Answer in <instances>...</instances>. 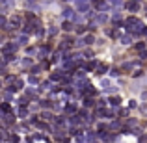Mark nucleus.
Here are the masks:
<instances>
[{"label": "nucleus", "instance_id": "obj_1", "mask_svg": "<svg viewBox=\"0 0 147 143\" xmlns=\"http://www.w3.org/2000/svg\"><path fill=\"white\" fill-rule=\"evenodd\" d=\"M15 50H17V43L9 41V43H6L2 47V54H15Z\"/></svg>", "mask_w": 147, "mask_h": 143}, {"label": "nucleus", "instance_id": "obj_2", "mask_svg": "<svg viewBox=\"0 0 147 143\" xmlns=\"http://www.w3.org/2000/svg\"><path fill=\"white\" fill-rule=\"evenodd\" d=\"M127 9L136 13V11L140 9V0H130V2H127Z\"/></svg>", "mask_w": 147, "mask_h": 143}, {"label": "nucleus", "instance_id": "obj_3", "mask_svg": "<svg viewBox=\"0 0 147 143\" xmlns=\"http://www.w3.org/2000/svg\"><path fill=\"white\" fill-rule=\"evenodd\" d=\"M93 41H95V39H93V36H86L84 39H80L78 43H76V47H84V45H91Z\"/></svg>", "mask_w": 147, "mask_h": 143}, {"label": "nucleus", "instance_id": "obj_4", "mask_svg": "<svg viewBox=\"0 0 147 143\" xmlns=\"http://www.w3.org/2000/svg\"><path fill=\"white\" fill-rule=\"evenodd\" d=\"M9 61H17L15 54H4V63H9Z\"/></svg>", "mask_w": 147, "mask_h": 143}, {"label": "nucleus", "instance_id": "obj_5", "mask_svg": "<svg viewBox=\"0 0 147 143\" xmlns=\"http://www.w3.org/2000/svg\"><path fill=\"white\" fill-rule=\"evenodd\" d=\"M106 21H108V15L106 13H99L97 15V22H99V24H104Z\"/></svg>", "mask_w": 147, "mask_h": 143}, {"label": "nucleus", "instance_id": "obj_6", "mask_svg": "<svg viewBox=\"0 0 147 143\" xmlns=\"http://www.w3.org/2000/svg\"><path fill=\"white\" fill-rule=\"evenodd\" d=\"M2 113H4V115H9V113H11V106H9L7 102L2 104Z\"/></svg>", "mask_w": 147, "mask_h": 143}, {"label": "nucleus", "instance_id": "obj_7", "mask_svg": "<svg viewBox=\"0 0 147 143\" xmlns=\"http://www.w3.org/2000/svg\"><path fill=\"white\" fill-rule=\"evenodd\" d=\"M65 111H67V113H73V115H75V113H76V104H75V106H73V104L65 106Z\"/></svg>", "mask_w": 147, "mask_h": 143}, {"label": "nucleus", "instance_id": "obj_8", "mask_svg": "<svg viewBox=\"0 0 147 143\" xmlns=\"http://www.w3.org/2000/svg\"><path fill=\"white\" fill-rule=\"evenodd\" d=\"M97 65H99V61H97V60H93V61H90V63H88V65H86V71H91V69H95V67H97Z\"/></svg>", "mask_w": 147, "mask_h": 143}, {"label": "nucleus", "instance_id": "obj_9", "mask_svg": "<svg viewBox=\"0 0 147 143\" xmlns=\"http://www.w3.org/2000/svg\"><path fill=\"white\" fill-rule=\"evenodd\" d=\"M93 106H95L93 99H86V100H84V108H93Z\"/></svg>", "mask_w": 147, "mask_h": 143}, {"label": "nucleus", "instance_id": "obj_10", "mask_svg": "<svg viewBox=\"0 0 147 143\" xmlns=\"http://www.w3.org/2000/svg\"><path fill=\"white\" fill-rule=\"evenodd\" d=\"M17 115H19V117H26V115H28L26 108H24V106H21V108H19V111H17Z\"/></svg>", "mask_w": 147, "mask_h": 143}, {"label": "nucleus", "instance_id": "obj_11", "mask_svg": "<svg viewBox=\"0 0 147 143\" xmlns=\"http://www.w3.org/2000/svg\"><path fill=\"white\" fill-rule=\"evenodd\" d=\"M69 123H71V125H78V123H80V119H78V115H71V117H69Z\"/></svg>", "mask_w": 147, "mask_h": 143}, {"label": "nucleus", "instance_id": "obj_12", "mask_svg": "<svg viewBox=\"0 0 147 143\" xmlns=\"http://www.w3.org/2000/svg\"><path fill=\"white\" fill-rule=\"evenodd\" d=\"M13 119H15V115H4V123H6V125H11Z\"/></svg>", "mask_w": 147, "mask_h": 143}, {"label": "nucleus", "instance_id": "obj_13", "mask_svg": "<svg viewBox=\"0 0 147 143\" xmlns=\"http://www.w3.org/2000/svg\"><path fill=\"white\" fill-rule=\"evenodd\" d=\"M110 102H112V106H119L121 99H117V97H110Z\"/></svg>", "mask_w": 147, "mask_h": 143}, {"label": "nucleus", "instance_id": "obj_14", "mask_svg": "<svg viewBox=\"0 0 147 143\" xmlns=\"http://www.w3.org/2000/svg\"><path fill=\"white\" fill-rule=\"evenodd\" d=\"M63 17H75V13H73V9H63Z\"/></svg>", "mask_w": 147, "mask_h": 143}, {"label": "nucleus", "instance_id": "obj_15", "mask_svg": "<svg viewBox=\"0 0 147 143\" xmlns=\"http://www.w3.org/2000/svg\"><path fill=\"white\" fill-rule=\"evenodd\" d=\"M52 104L54 102H50V100H41V106L43 108H52Z\"/></svg>", "mask_w": 147, "mask_h": 143}, {"label": "nucleus", "instance_id": "obj_16", "mask_svg": "<svg viewBox=\"0 0 147 143\" xmlns=\"http://www.w3.org/2000/svg\"><path fill=\"white\" fill-rule=\"evenodd\" d=\"M56 125H60V126L65 125V117H63V115H61V117H56Z\"/></svg>", "mask_w": 147, "mask_h": 143}, {"label": "nucleus", "instance_id": "obj_17", "mask_svg": "<svg viewBox=\"0 0 147 143\" xmlns=\"http://www.w3.org/2000/svg\"><path fill=\"white\" fill-rule=\"evenodd\" d=\"M73 75H76V78H80V80H84V78H86L84 71H76V73H73Z\"/></svg>", "mask_w": 147, "mask_h": 143}, {"label": "nucleus", "instance_id": "obj_18", "mask_svg": "<svg viewBox=\"0 0 147 143\" xmlns=\"http://www.w3.org/2000/svg\"><path fill=\"white\" fill-rule=\"evenodd\" d=\"M134 48H136V50H144V48H145V43H142V41H140V43L134 45Z\"/></svg>", "mask_w": 147, "mask_h": 143}, {"label": "nucleus", "instance_id": "obj_19", "mask_svg": "<svg viewBox=\"0 0 147 143\" xmlns=\"http://www.w3.org/2000/svg\"><path fill=\"white\" fill-rule=\"evenodd\" d=\"M32 58H24V61H22V65H24V67H28V65H32Z\"/></svg>", "mask_w": 147, "mask_h": 143}, {"label": "nucleus", "instance_id": "obj_20", "mask_svg": "<svg viewBox=\"0 0 147 143\" xmlns=\"http://www.w3.org/2000/svg\"><path fill=\"white\" fill-rule=\"evenodd\" d=\"M15 39H17L19 43H26V41H28V39H26V36H17Z\"/></svg>", "mask_w": 147, "mask_h": 143}, {"label": "nucleus", "instance_id": "obj_21", "mask_svg": "<svg viewBox=\"0 0 147 143\" xmlns=\"http://www.w3.org/2000/svg\"><path fill=\"white\" fill-rule=\"evenodd\" d=\"M132 76H134V78H142V76H144V71H136Z\"/></svg>", "mask_w": 147, "mask_h": 143}, {"label": "nucleus", "instance_id": "obj_22", "mask_svg": "<svg viewBox=\"0 0 147 143\" xmlns=\"http://www.w3.org/2000/svg\"><path fill=\"white\" fill-rule=\"evenodd\" d=\"M71 28H73V24H71V22H63V30H67V32H69Z\"/></svg>", "mask_w": 147, "mask_h": 143}, {"label": "nucleus", "instance_id": "obj_23", "mask_svg": "<svg viewBox=\"0 0 147 143\" xmlns=\"http://www.w3.org/2000/svg\"><path fill=\"white\" fill-rule=\"evenodd\" d=\"M28 84H37V78L36 76H28Z\"/></svg>", "mask_w": 147, "mask_h": 143}, {"label": "nucleus", "instance_id": "obj_24", "mask_svg": "<svg viewBox=\"0 0 147 143\" xmlns=\"http://www.w3.org/2000/svg\"><path fill=\"white\" fill-rule=\"evenodd\" d=\"M84 32H86V28H84V26H78V28H76V34H78V36H80V34H84Z\"/></svg>", "mask_w": 147, "mask_h": 143}, {"label": "nucleus", "instance_id": "obj_25", "mask_svg": "<svg viewBox=\"0 0 147 143\" xmlns=\"http://www.w3.org/2000/svg\"><path fill=\"white\" fill-rule=\"evenodd\" d=\"M108 71V65H100L99 67V73H106Z\"/></svg>", "mask_w": 147, "mask_h": 143}, {"label": "nucleus", "instance_id": "obj_26", "mask_svg": "<svg viewBox=\"0 0 147 143\" xmlns=\"http://www.w3.org/2000/svg\"><path fill=\"white\" fill-rule=\"evenodd\" d=\"M41 117H43V119H50V117H52V113H50V111L45 113V111H43V115H41Z\"/></svg>", "mask_w": 147, "mask_h": 143}, {"label": "nucleus", "instance_id": "obj_27", "mask_svg": "<svg viewBox=\"0 0 147 143\" xmlns=\"http://www.w3.org/2000/svg\"><path fill=\"white\" fill-rule=\"evenodd\" d=\"M121 43H125V45L130 43V37H121Z\"/></svg>", "mask_w": 147, "mask_h": 143}, {"label": "nucleus", "instance_id": "obj_28", "mask_svg": "<svg viewBox=\"0 0 147 143\" xmlns=\"http://www.w3.org/2000/svg\"><path fill=\"white\" fill-rule=\"evenodd\" d=\"M112 76H114V78H115V76H119V71H117V69H112Z\"/></svg>", "mask_w": 147, "mask_h": 143}, {"label": "nucleus", "instance_id": "obj_29", "mask_svg": "<svg viewBox=\"0 0 147 143\" xmlns=\"http://www.w3.org/2000/svg\"><path fill=\"white\" fill-rule=\"evenodd\" d=\"M140 143H147V136H142L140 138Z\"/></svg>", "mask_w": 147, "mask_h": 143}]
</instances>
